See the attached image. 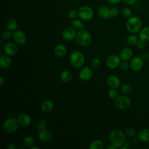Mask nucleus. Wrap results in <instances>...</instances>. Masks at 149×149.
<instances>
[{
	"label": "nucleus",
	"instance_id": "obj_17",
	"mask_svg": "<svg viewBox=\"0 0 149 149\" xmlns=\"http://www.w3.org/2000/svg\"><path fill=\"white\" fill-rule=\"evenodd\" d=\"M133 51L132 50L129 48H125L122 49V51L120 52L119 56L122 61H127L132 59L133 57Z\"/></svg>",
	"mask_w": 149,
	"mask_h": 149
},
{
	"label": "nucleus",
	"instance_id": "obj_37",
	"mask_svg": "<svg viewBox=\"0 0 149 149\" xmlns=\"http://www.w3.org/2000/svg\"><path fill=\"white\" fill-rule=\"evenodd\" d=\"M2 36L3 39L8 40L10 39L12 37V33L10 32V31L8 30L6 31H4L2 33Z\"/></svg>",
	"mask_w": 149,
	"mask_h": 149
},
{
	"label": "nucleus",
	"instance_id": "obj_36",
	"mask_svg": "<svg viewBox=\"0 0 149 149\" xmlns=\"http://www.w3.org/2000/svg\"><path fill=\"white\" fill-rule=\"evenodd\" d=\"M119 10L118 8L116 7L112 8L109 9V17H115L117 16L119 14Z\"/></svg>",
	"mask_w": 149,
	"mask_h": 149
},
{
	"label": "nucleus",
	"instance_id": "obj_7",
	"mask_svg": "<svg viewBox=\"0 0 149 149\" xmlns=\"http://www.w3.org/2000/svg\"><path fill=\"white\" fill-rule=\"evenodd\" d=\"M79 17L84 21L91 20L94 16V12L92 9L88 6H83L78 10Z\"/></svg>",
	"mask_w": 149,
	"mask_h": 149
},
{
	"label": "nucleus",
	"instance_id": "obj_16",
	"mask_svg": "<svg viewBox=\"0 0 149 149\" xmlns=\"http://www.w3.org/2000/svg\"><path fill=\"white\" fill-rule=\"evenodd\" d=\"M17 121L20 126L23 127H27L31 123V118L29 115L23 113L19 115Z\"/></svg>",
	"mask_w": 149,
	"mask_h": 149
},
{
	"label": "nucleus",
	"instance_id": "obj_13",
	"mask_svg": "<svg viewBox=\"0 0 149 149\" xmlns=\"http://www.w3.org/2000/svg\"><path fill=\"white\" fill-rule=\"evenodd\" d=\"M3 50L5 53L9 56L15 55L18 51L17 45L13 42H8L4 46Z\"/></svg>",
	"mask_w": 149,
	"mask_h": 149
},
{
	"label": "nucleus",
	"instance_id": "obj_33",
	"mask_svg": "<svg viewBox=\"0 0 149 149\" xmlns=\"http://www.w3.org/2000/svg\"><path fill=\"white\" fill-rule=\"evenodd\" d=\"M47 123L44 119H40L37 123V127L39 130H41L47 128Z\"/></svg>",
	"mask_w": 149,
	"mask_h": 149
},
{
	"label": "nucleus",
	"instance_id": "obj_35",
	"mask_svg": "<svg viewBox=\"0 0 149 149\" xmlns=\"http://www.w3.org/2000/svg\"><path fill=\"white\" fill-rule=\"evenodd\" d=\"M122 16L125 18H129L132 16V11L128 8H124L121 11Z\"/></svg>",
	"mask_w": 149,
	"mask_h": 149
},
{
	"label": "nucleus",
	"instance_id": "obj_45",
	"mask_svg": "<svg viewBox=\"0 0 149 149\" xmlns=\"http://www.w3.org/2000/svg\"><path fill=\"white\" fill-rule=\"evenodd\" d=\"M117 147L116 146H115L113 144H109V146H108L107 147V149H115Z\"/></svg>",
	"mask_w": 149,
	"mask_h": 149
},
{
	"label": "nucleus",
	"instance_id": "obj_46",
	"mask_svg": "<svg viewBox=\"0 0 149 149\" xmlns=\"http://www.w3.org/2000/svg\"><path fill=\"white\" fill-rule=\"evenodd\" d=\"M0 81H1V84H0V86H2L3 83H4V81H5V80L3 77V76L2 75L0 76Z\"/></svg>",
	"mask_w": 149,
	"mask_h": 149
},
{
	"label": "nucleus",
	"instance_id": "obj_8",
	"mask_svg": "<svg viewBox=\"0 0 149 149\" xmlns=\"http://www.w3.org/2000/svg\"><path fill=\"white\" fill-rule=\"evenodd\" d=\"M130 68L134 72L140 71L144 64V61L142 58L139 56H135L132 57L130 61Z\"/></svg>",
	"mask_w": 149,
	"mask_h": 149
},
{
	"label": "nucleus",
	"instance_id": "obj_47",
	"mask_svg": "<svg viewBox=\"0 0 149 149\" xmlns=\"http://www.w3.org/2000/svg\"><path fill=\"white\" fill-rule=\"evenodd\" d=\"M139 139L138 137H134L133 139V144H137L139 141Z\"/></svg>",
	"mask_w": 149,
	"mask_h": 149
},
{
	"label": "nucleus",
	"instance_id": "obj_22",
	"mask_svg": "<svg viewBox=\"0 0 149 149\" xmlns=\"http://www.w3.org/2000/svg\"><path fill=\"white\" fill-rule=\"evenodd\" d=\"M41 108L42 111L45 113L50 112L54 108V104L51 100H45L42 102L41 105Z\"/></svg>",
	"mask_w": 149,
	"mask_h": 149
},
{
	"label": "nucleus",
	"instance_id": "obj_48",
	"mask_svg": "<svg viewBox=\"0 0 149 149\" xmlns=\"http://www.w3.org/2000/svg\"><path fill=\"white\" fill-rule=\"evenodd\" d=\"M30 149H40V147H37V146H31L30 147Z\"/></svg>",
	"mask_w": 149,
	"mask_h": 149
},
{
	"label": "nucleus",
	"instance_id": "obj_5",
	"mask_svg": "<svg viewBox=\"0 0 149 149\" xmlns=\"http://www.w3.org/2000/svg\"><path fill=\"white\" fill-rule=\"evenodd\" d=\"M18 121L13 118L7 119L3 124L2 127L3 130L8 133L15 132L18 129Z\"/></svg>",
	"mask_w": 149,
	"mask_h": 149
},
{
	"label": "nucleus",
	"instance_id": "obj_23",
	"mask_svg": "<svg viewBox=\"0 0 149 149\" xmlns=\"http://www.w3.org/2000/svg\"><path fill=\"white\" fill-rule=\"evenodd\" d=\"M97 14L102 19H108L109 17V9L105 6H101L97 10Z\"/></svg>",
	"mask_w": 149,
	"mask_h": 149
},
{
	"label": "nucleus",
	"instance_id": "obj_15",
	"mask_svg": "<svg viewBox=\"0 0 149 149\" xmlns=\"http://www.w3.org/2000/svg\"><path fill=\"white\" fill-rule=\"evenodd\" d=\"M107 83L109 87L113 88H117L119 87L121 84L119 78L115 75L109 76L107 78Z\"/></svg>",
	"mask_w": 149,
	"mask_h": 149
},
{
	"label": "nucleus",
	"instance_id": "obj_41",
	"mask_svg": "<svg viewBox=\"0 0 149 149\" xmlns=\"http://www.w3.org/2000/svg\"><path fill=\"white\" fill-rule=\"evenodd\" d=\"M141 58H142L143 60L144 61V62L148 61H149V53L144 52L141 55Z\"/></svg>",
	"mask_w": 149,
	"mask_h": 149
},
{
	"label": "nucleus",
	"instance_id": "obj_21",
	"mask_svg": "<svg viewBox=\"0 0 149 149\" xmlns=\"http://www.w3.org/2000/svg\"><path fill=\"white\" fill-rule=\"evenodd\" d=\"M139 38L140 40L146 42L149 41V26H145L140 29L139 34Z\"/></svg>",
	"mask_w": 149,
	"mask_h": 149
},
{
	"label": "nucleus",
	"instance_id": "obj_24",
	"mask_svg": "<svg viewBox=\"0 0 149 149\" xmlns=\"http://www.w3.org/2000/svg\"><path fill=\"white\" fill-rule=\"evenodd\" d=\"M60 78L63 82L68 83L70 81L72 78V73L67 70H63L60 74Z\"/></svg>",
	"mask_w": 149,
	"mask_h": 149
},
{
	"label": "nucleus",
	"instance_id": "obj_40",
	"mask_svg": "<svg viewBox=\"0 0 149 149\" xmlns=\"http://www.w3.org/2000/svg\"><path fill=\"white\" fill-rule=\"evenodd\" d=\"M146 42L143 41V40H139L137 44V47L139 48V49H143L144 48V47H146Z\"/></svg>",
	"mask_w": 149,
	"mask_h": 149
},
{
	"label": "nucleus",
	"instance_id": "obj_1",
	"mask_svg": "<svg viewBox=\"0 0 149 149\" xmlns=\"http://www.w3.org/2000/svg\"><path fill=\"white\" fill-rule=\"evenodd\" d=\"M109 139L111 143L117 148L122 146L126 141L125 133L118 129L112 130L109 134Z\"/></svg>",
	"mask_w": 149,
	"mask_h": 149
},
{
	"label": "nucleus",
	"instance_id": "obj_42",
	"mask_svg": "<svg viewBox=\"0 0 149 149\" xmlns=\"http://www.w3.org/2000/svg\"><path fill=\"white\" fill-rule=\"evenodd\" d=\"M122 1L126 5H133V4L135 3L138 0H122Z\"/></svg>",
	"mask_w": 149,
	"mask_h": 149
},
{
	"label": "nucleus",
	"instance_id": "obj_26",
	"mask_svg": "<svg viewBox=\"0 0 149 149\" xmlns=\"http://www.w3.org/2000/svg\"><path fill=\"white\" fill-rule=\"evenodd\" d=\"M104 148V143L100 140H95L93 141L89 146L90 149H102Z\"/></svg>",
	"mask_w": 149,
	"mask_h": 149
},
{
	"label": "nucleus",
	"instance_id": "obj_18",
	"mask_svg": "<svg viewBox=\"0 0 149 149\" xmlns=\"http://www.w3.org/2000/svg\"><path fill=\"white\" fill-rule=\"evenodd\" d=\"M67 52V48L63 44H59L56 45L54 49V53L58 57L64 56Z\"/></svg>",
	"mask_w": 149,
	"mask_h": 149
},
{
	"label": "nucleus",
	"instance_id": "obj_19",
	"mask_svg": "<svg viewBox=\"0 0 149 149\" xmlns=\"http://www.w3.org/2000/svg\"><path fill=\"white\" fill-rule=\"evenodd\" d=\"M137 137L142 142H149V129L144 128L140 130L137 134Z\"/></svg>",
	"mask_w": 149,
	"mask_h": 149
},
{
	"label": "nucleus",
	"instance_id": "obj_39",
	"mask_svg": "<svg viewBox=\"0 0 149 149\" xmlns=\"http://www.w3.org/2000/svg\"><path fill=\"white\" fill-rule=\"evenodd\" d=\"M119 66H120V68L123 70H127L130 68V63H128L127 61H123V62H120Z\"/></svg>",
	"mask_w": 149,
	"mask_h": 149
},
{
	"label": "nucleus",
	"instance_id": "obj_43",
	"mask_svg": "<svg viewBox=\"0 0 149 149\" xmlns=\"http://www.w3.org/2000/svg\"><path fill=\"white\" fill-rule=\"evenodd\" d=\"M107 1L111 4L115 5L119 3L121 1V0H107Z\"/></svg>",
	"mask_w": 149,
	"mask_h": 149
},
{
	"label": "nucleus",
	"instance_id": "obj_44",
	"mask_svg": "<svg viewBox=\"0 0 149 149\" xmlns=\"http://www.w3.org/2000/svg\"><path fill=\"white\" fill-rule=\"evenodd\" d=\"M7 148L8 149H15L16 148V146L15 145L14 143H9L8 144L7 146Z\"/></svg>",
	"mask_w": 149,
	"mask_h": 149
},
{
	"label": "nucleus",
	"instance_id": "obj_30",
	"mask_svg": "<svg viewBox=\"0 0 149 149\" xmlns=\"http://www.w3.org/2000/svg\"><path fill=\"white\" fill-rule=\"evenodd\" d=\"M108 96L110 98L115 100L117 97L119 96V91L116 90V88H111L108 91Z\"/></svg>",
	"mask_w": 149,
	"mask_h": 149
},
{
	"label": "nucleus",
	"instance_id": "obj_29",
	"mask_svg": "<svg viewBox=\"0 0 149 149\" xmlns=\"http://www.w3.org/2000/svg\"><path fill=\"white\" fill-rule=\"evenodd\" d=\"M132 87L127 84H124L121 86L120 87V91L122 93L125 95H128L130 94L132 92Z\"/></svg>",
	"mask_w": 149,
	"mask_h": 149
},
{
	"label": "nucleus",
	"instance_id": "obj_20",
	"mask_svg": "<svg viewBox=\"0 0 149 149\" xmlns=\"http://www.w3.org/2000/svg\"><path fill=\"white\" fill-rule=\"evenodd\" d=\"M12 63L11 58L8 55H2L0 57V66L2 68L6 69L10 67Z\"/></svg>",
	"mask_w": 149,
	"mask_h": 149
},
{
	"label": "nucleus",
	"instance_id": "obj_10",
	"mask_svg": "<svg viewBox=\"0 0 149 149\" xmlns=\"http://www.w3.org/2000/svg\"><path fill=\"white\" fill-rule=\"evenodd\" d=\"M120 56L113 54L109 55L106 61V64L107 66L110 69H115L120 65Z\"/></svg>",
	"mask_w": 149,
	"mask_h": 149
},
{
	"label": "nucleus",
	"instance_id": "obj_27",
	"mask_svg": "<svg viewBox=\"0 0 149 149\" xmlns=\"http://www.w3.org/2000/svg\"><path fill=\"white\" fill-rule=\"evenodd\" d=\"M71 26L76 30H82L83 28V23L80 20L74 19L71 22Z\"/></svg>",
	"mask_w": 149,
	"mask_h": 149
},
{
	"label": "nucleus",
	"instance_id": "obj_6",
	"mask_svg": "<svg viewBox=\"0 0 149 149\" xmlns=\"http://www.w3.org/2000/svg\"><path fill=\"white\" fill-rule=\"evenodd\" d=\"M114 104L115 107L119 109H126L130 107L131 100L126 95H119L115 100Z\"/></svg>",
	"mask_w": 149,
	"mask_h": 149
},
{
	"label": "nucleus",
	"instance_id": "obj_11",
	"mask_svg": "<svg viewBox=\"0 0 149 149\" xmlns=\"http://www.w3.org/2000/svg\"><path fill=\"white\" fill-rule=\"evenodd\" d=\"M76 30L71 27H67L65 28L62 32V38L66 41H71L76 38Z\"/></svg>",
	"mask_w": 149,
	"mask_h": 149
},
{
	"label": "nucleus",
	"instance_id": "obj_12",
	"mask_svg": "<svg viewBox=\"0 0 149 149\" xmlns=\"http://www.w3.org/2000/svg\"><path fill=\"white\" fill-rule=\"evenodd\" d=\"M38 138L40 140L44 143H47L51 140L52 138V132L47 128L41 130H40L38 132Z\"/></svg>",
	"mask_w": 149,
	"mask_h": 149
},
{
	"label": "nucleus",
	"instance_id": "obj_38",
	"mask_svg": "<svg viewBox=\"0 0 149 149\" xmlns=\"http://www.w3.org/2000/svg\"><path fill=\"white\" fill-rule=\"evenodd\" d=\"M68 16L71 19H76L77 16H79L78 11H77L75 9H72L69 11L68 12Z\"/></svg>",
	"mask_w": 149,
	"mask_h": 149
},
{
	"label": "nucleus",
	"instance_id": "obj_9",
	"mask_svg": "<svg viewBox=\"0 0 149 149\" xmlns=\"http://www.w3.org/2000/svg\"><path fill=\"white\" fill-rule=\"evenodd\" d=\"M12 38L14 41L19 45L24 44L27 40L25 33L21 30H15L12 33Z\"/></svg>",
	"mask_w": 149,
	"mask_h": 149
},
{
	"label": "nucleus",
	"instance_id": "obj_2",
	"mask_svg": "<svg viewBox=\"0 0 149 149\" xmlns=\"http://www.w3.org/2000/svg\"><path fill=\"white\" fill-rule=\"evenodd\" d=\"M142 22L139 17L133 16L128 18L126 23V27L128 31L131 33H136L141 29Z\"/></svg>",
	"mask_w": 149,
	"mask_h": 149
},
{
	"label": "nucleus",
	"instance_id": "obj_14",
	"mask_svg": "<svg viewBox=\"0 0 149 149\" xmlns=\"http://www.w3.org/2000/svg\"><path fill=\"white\" fill-rule=\"evenodd\" d=\"M93 73L92 69H91L87 66H86L84 68H83V69L81 70V71L79 73V78L84 81L90 80L93 77Z\"/></svg>",
	"mask_w": 149,
	"mask_h": 149
},
{
	"label": "nucleus",
	"instance_id": "obj_31",
	"mask_svg": "<svg viewBox=\"0 0 149 149\" xmlns=\"http://www.w3.org/2000/svg\"><path fill=\"white\" fill-rule=\"evenodd\" d=\"M23 142L26 146L30 148L31 146H33L34 143V140L33 137H31L30 136H27L24 139Z\"/></svg>",
	"mask_w": 149,
	"mask_h": 149
},
{
	"label": "nucleus",
	"instance_id": "obj_28",
	"mask_svg": "<svg viewBox=\"0 0 149 149\" xmlns=\"http://www.w3.org/2000/svg\"><path fill=\"white\" fill-rule=\"evenodd\" d=\"M139 38L137 37L135 35H130L127 38H126V42L130 46H134L137 45L138 41H139Z\"/></svg>",
	"mask_w": 149,
	"mask_h": 149
},
{
	"label": "nucleus",
	"instance_id": "obj_4",
	"mask_svg": "<svg viewBox=\"0 0 149 149\" xmlns=\"http://www.w3.org/2000/svg\"><path fill=\"white\" fill-rule=\"evenodd\" d=\"M76 41L81 46L86 47L88 45L91 41V36L90 33L86 30L82 29L77 33Z\"/></svg>",
	"mask_w": 149,
	"mask_h": 149
},
{
	"label": "nucleus",
	"instance_id": "obj_34",
	"mask_svg": "<svg viewBox=\"0 0 149 149\" xmlns=\"http://www.w3.org/2000/svg\"><path fill=\"white\" fill-rule=\"evenodd\" d=\"M125 133L126 134V136L129 137H134L136 132L134 129L132 128V127H128L125 130Z\"/></svg>",
	"mask_w": 149,
	"mask_h": 149
},
{
	"label": "nucleus",
	"instance_id": "obj_3",
	"mask_svg": "<svg viewBox=\"0 0 149 149\" xmlns=\"http://www.w3.org/2000/svg\"><path fill=\"white\" fill-rule=\"evenodd\" d=\"M69 61L73 67L75 68H79L84 65L85 57L83 54L80 51H75L70 54Z\"/></svg>",
	"mask_w": 149,
	"mask_h": 149
},
{
	"label": "nucleus",
	"instance_id": "obj_25",
	"mask_svg": "<svg viewBox=\"0 0 149 149\" xmlns=\"http://www.w3.org/2000/svg\"><path fill=\"white\" fill-rule=\"evenodd\" d=\"M7 29L10 31H14L17 27V22L14 19H9L6 23Z\"/></svg>",
	"mask_w": 149,
	"mask_h": 149
},
{
	"label": "nucleus",
	"instance_id": "obj_32",
	"mask_svg": "<svg viewBox=\"0 0 149 149\" xmlns=\"http://www.w3.org/2000/svg\"><path fill=\"white\" fill-rule=\"evenodd\" d=\"M101 66V61L98 58H95L93 59L90 63V66L92 69L95 70L98 69Z\"/></svg>",
	"mask_w": 149,
	"mask_h": 149
}]
</instances>
